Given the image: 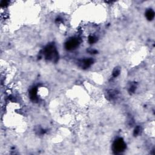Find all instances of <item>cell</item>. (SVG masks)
<instances>
[{
  "instance_id": "cell-1",
  "label": "cell",
  "mask_w": 155,
  "mask_h": 155,
  "mask_svg": "<svg viewBox=\"0 0 155 155\" xmlns=\"http://www.w3.org/2000/svg\"><path fill=\"white\" fill-rule=\"evenodd\" d=\"M46 58L49 60L56 61L58 58V52L53 46H48L44 50Z\"/></svg>"
},
{
  "instance_id": "cell-2",
  "label": "cell",
  "mask_w": 155,
  "mask_h": 155,
  "mask_svg": "<svg viewBox=\"0 0 155 155\" xmlns=\"http://www.w3.org/2000/svg\"><path fill=\"white\" fill-rule=\"evenodd\" d=\"M126 148V144L122 138L117 139L113 144V150L115 154H118L124 151Z\"/></svg>"
},
{
  "instance_id": "cell-3",
  "label": "cell",
  "mask_w": 155,
  "mask_h": 155,
  "mask_svg": "<svg viewBox=\"0 0 155 155\" xmlns=\"http://www.w3.org/2000/svg\"><path fill=\"white\" fill-rule=\"evenodd\" d=\"M79 44H80V41L79 39L76 38H73L69 40L68 41L65 43V47L66 49L68 50H73V49H75L78 46Z\"/></svg>"
},
{
  "instance_id": "cell-4",
  "label": "cell",
  "mask_w": 155,
  "mask_h": 155,
  "mask_svg": "<svg viewBox=\"0 0 155 155\" xmlns=\"http://www.w3.org/2000/svg\"><path fill=\"white\" fill-rule=\"evenodd\" d=\"M80 65H81V67L86 68L89 67L93 63V59L92 58H89V59H86L84 60L81 61L80 62Z\"/></svg>"
},
{
  "instance_id": "cell-5",
  "label": "cell",
  "mask_w": 155,
  "mask_h": 155,
  "mask_svg": "<svg viewBox=\"0 0 155 155\" xmlns=\"http://www.w3.org/2000/svg\"><path fill=\"white\" fill-rule=\"evenodd\" d=\"M145 16L146 18H147V19L149 21H151L152 19H153L154 17V12L152 9H149L145 13Z\"/></svg>"
},
{
  "instance_id": "cell-6",
  "label": "cell",
  "mask_w": 155,
  "mask_h": 155,
  "mask_svg": "<svg viewBox=\"0 0 155 155\" xmlns=\"http://www.w3.org/2000/svg\"><path fill=\"white\" fill-rule=\"evenodd\" d=\"M30 96L31 99L33 101H35L37 99V89L36 88H33L30 92Z\"/></svg>"
},
{
  "instance_id": "cell-7",
  "label": "cell",
  "mask_w": 155,
  "mask_h": 155,
  "mask_svg": "<svg viewBox=\"0 0 155 155\" xmlns=\"http://www.w3.org/2000/svg\"><path fill=\"white\" fill-rule=\"evenodd\" d=\"M97 38L95 36H92L90 35L89 36V42L90 44H93L96 41Z\"/></svg>"
},
{
  "instance_id": "cell-8",
  "label": "cell",
  "mask_w": 155,
  "mask_h": 155,
  "mask_svg": "<svg viewBox=\"0 0 155 155\" xmlns=\"http://www.w3.org/2000/svg\"><path fill=\"white\" fill-rule=\"evenodd\" d=\"M120 69L119 68H115L113 71V76L114 77H117L120 74Z\"/></svg>"
},
{
  "instance_id": "cell-9",
  "label": "cell",
  "mask_w": 155,
  "mask_h": 155,
  "mask_svg": "<svg viewBox=\"0 0 155 155\" xmlns=\"http://www.w3.org/2000/svg\"><path fill=\"white\" fill-rule=\"evenodd\" d=\"M140 131H141V128H140V127L139 126L136 127V129H135V131H134V135L135 136L138 135L140 133Z\"/></svg>"
},
{
  "instance_id": "cell-10",
  "label": "cell",
  "mask_w": 155,
  "mask_h": 155,
  "mask_svg": "<svg viewBox=\"0 0 155 155\" xmlns=\"http://www.w3.org/2000/svg\"><path fill=\"white\" fill-rule=\"evenodd\" d=\"M135 89H136V87H135V86H132V87L130 88V92H134V91H135Z\"/></svg>"
}]
</instances>
